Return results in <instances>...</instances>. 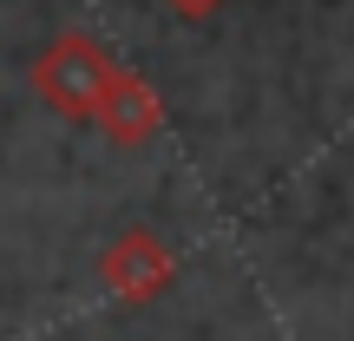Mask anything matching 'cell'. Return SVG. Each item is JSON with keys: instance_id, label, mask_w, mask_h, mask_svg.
Segmentation results:
<instances>
[{"instance_id": "cell-1", "label": "cell", "mask_w": 354, "mask_h": 341, "mask_svg": "<svg viewBox=\"0 0 354 341\" xmlns=\"http://www.w3.org/2000/svg\"><path fill=\"white\" fill-rule=\"evenodd\" d=\"M33 79H39V92H46L59 112H99L105 86H112V59H105L86 33H66V39L46 46V59H39Z\"/></svg>"}, {"instance_id": "cell-2", "label": "cell", "mask_w": 354, "mask_h": 341, "mask_svg": "<svg viewBox=\"0 0 354 341\" xmlns=\"http://www.w3.org/2000/svg\"><path fill=\"white\" fill-rule=\"evenodd\" d=\"M171 13H184V20H203V13H216V0H165Z\"/></svg>"}]
</instances>
